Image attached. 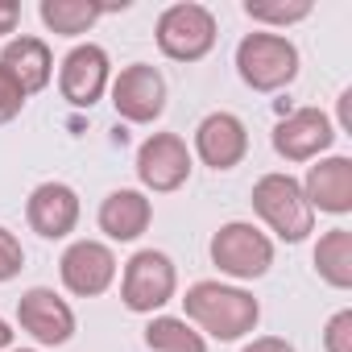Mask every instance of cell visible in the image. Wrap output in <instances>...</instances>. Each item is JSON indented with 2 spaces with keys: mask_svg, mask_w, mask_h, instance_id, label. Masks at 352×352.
I'll use <instances>...</instances> for the list:
<instances>
[{
  "mask_svg": "<svg viewBox=\"0 0 352 352\" xmlns=\"http://www.w3.org/2000/svg\"><path fill=\"white\" fill-rule=\"evenodd\" d=\"M183 307H187V319H195L216 340H241L261 319V307L253 294H245L236 286H220V282H195L187 290Z\"/></svg>",
  "mask_w": 352,
  "mask_h": 352,
  "instance_id": "1",
  "label": "cell"
},
{
  "mask_svg": "<svg viewBox=\"0 0 352 352\" xmlns=\"http://www.w3.org/2000/svg\"><path fill=\"white\" fill-rule=\"evenodd\" d=\"M253 212L282 236V241H307L315 232V208L302 195V183L290 174H265L253 187Z\"/></svg>",
  "mask_w": 352,
  "mask_h": 352,
  "instance_id": "2",
  "label": "cell"
},
{
  "mask_svg": "<svg viewBox=\"0 0 352 352\" xmlns=\"http://www.w3.org/2000/svg\"><path fill=\"white\" fill-rule=\"evenodd\" d=\"M236 71L253 91H278L298 75V50L282 34H249L236 46Z\"/></svg>",
  "mask_w": 352,
  "mask_h": 352,
  "instance_id": "3",
  "label": "cell"
},
{
  "mask_svg": "<svg viewBox=\"0 0 352 352\" xmlns=\"http://www.w3.org/2000/svg\"><path fill=\"white\" fill-rule=\"evenodd\" d=\"M174 286H179V274H174V261L157 249H141L129 257L124 278H120V298L133 315H149L157 307H166L174 298Z\"/></svg>",
  "mask_w": 352,
  "mask_h": 352,
  "instance_id": "4",
  "label": "cell"
},
{
  "mask_svg": "<svg viewBox=\"0 0 352 352\" xmlns=\"http://www.w3.org/2000/svg\"><path fill=\"white\" fill-rule=\"evenodd\" d=\"M157 46L174 63H199L216 46V17L204 5H170L157 17Z\"/></svg>",
  "mask_w": 352,
  "mask_h": 352,
  "instance_id": "5",
  "label": "cell"
},
{
  "mask_svg": "<svg viewBox=\"0 0 352 352\" xmlns=\"http://www.w3.org/2000/svg\"><path fill=\"white\" fill-rule=\"evenodd\" d=\"M212 265H220V274H228V278L249 282V278H261L274 265V245L253 224L232 220L212 236Z\"/></svg>",
  "mask_w": 352,
  "mask_h": 352,
  "instance_id": "6",
  "label": "cell"
},
{
  "mask_svg": "<svg viewBox=\"0 0 352 352\" xmlns=\"http://www.w3.org/2000/svg\"><path fill=\"white\" fill-rule=\"evenodd\" d=\"M191 174V153L179 133H153L137 149V179L149 191H179Z\"/></svg>",
  "mask_w": 352,
  "mask_h": 352,
  "instance_id": "7",
  "label": "cell"
},
{
  "mask_svg": "<svg viewBox=\"0 0 352 352\" xmlns=\"http://www.w3.org/2000/svg\"><path fill=\"white\" fill-rule=\"evenodd\" d=\"M112 104H116V112H120L124 120L149 124V120H157L162 108H166V79H162L153 67H145V63L124 67V71L116 75V83H112Z\"/></svg>",
  "mask_w": 352,
  "mask_h": 352,
  "instance_id": "8",
  "label": "cell"
},
{
  "mask_svg": "<svg viewBox=\"0 0 352 352\" xmlns=\"http://www.w3.org/2000/svg\"><path fill=\"white\" fill-rule=\"evenodd\" d=\"M58 274H63V286L79 298H91V294H104L116 278V257L108 245L100 241H75L63 261H58Z\"/></svg>",
  "mask_w": 352,
  "mask_h": 352,
  "instance_id": "9",
  "label": "cell"
},
{
  "mask_svg": "<svg viewBox=\"0 0 352 352\" xmlns=\"http://www.w3.org/2000/svg\"><path fill=\"white\" fill-rule=\"evenodd\" d=\"M17 319L38 344H50V348H58L75 336V311L46 286H34L17 298Z\"/></svg>",
  "mask_w": 352,
  "mask_h": 352,
  "instance_id": "10",
  "label": "cell"
},
{
  "mask_svg": "<svg viewBox=\"0 0 352 352\" xmlns=\"http://www.w3.org/2000/svg\"><path fill=\"white\" fill-rule=\"evenodd\" d=\"M331 141H336V129H331V120L319 108H298V112L282 116L278 129H274V149L286 162H311Z\"/></svg>",
  "mask_w": 352,
  "mask_h": 352,
  "instance_id": "11",
  "label": "cell"
},
{
  "mask_svg": "<svg viewBox=\"0 0 352 352\" xmlns=\"http://www.w3.org/2000/svg\"><path fill=\"white\" fill-rule=\"evenodd\" d=\"M108 87V54L100 46H75L67 58H63V71H58V91L67 104L75 108H91Z\"/></svg>",
  "mask_w": 352,
  "mask_h": 352,
  "instance_id": "12",
  "label": "cell"
},
{
  "mask_svg": "<svg viewBox=\"0 0 352 352\" xmlns=\"http://www.w3.org/2000/svg\"><path fill=\"white\" fill-rule=\"evenodd\" d=\"M195 153L212 170H232L249 153V133H245V124L232 112H212L195 129Z\"/></svg>",
  "mask_w": 352,
  "mask_h": 352,
  "instance_id": "13",
  "label": "cell"
},
{
  "mask_svg": "<svg viewBox=\"0 0 352 352\" xmlns=\"http://www.w3.org/2000/svg\"><path fill=\"white\" fill-rule=\"evenodd\" d=\"M25 220L38 236L46 241H63L67 232H75L79 224V195L67 183H42L30 204H25Z\"/></svg>",
  "mask_w": 352,
  "mask_h": 352,
  "instance_id": "14",
  "label": "cell"
},
{
  "mask_svg": "<svg viewBox=\"0 0 352 352\" xmlns=\"http://www.w3.org/2000/svg\"><path fill=\"white\" fill-rule=\"evenodd\" d=\"M0 75H5L21 96L42 91L50 83V75H54L50 46L42 38H13L5 50H0Z\"/></svg>",
  "mask_w": 352,
  "mask_h": 352,
  "instance_id": "15",
  "label": "cell"
},
{
  "mask_svg": "<svg viewBox=\"0 0 352 352\" xmlns=\"http://www.w3.org/2000/svg\"><path fill=\"white\" fill-rule=\"evenodd\" d=\"M302 195L319 212H331V216L352 212V162L348 157H323L319 166H311Z\"/></svg>",
  "mask_w": 352,
  "mask_h": 352,
  "instance_id": "16",
  "label": "cell"
},
{
  "mask_svg": "<svg viewBox=\"0 0 352 352\" xmlns=\"http://www.w3.org/2000/svg\"><path fill=\"white\" fill-rule=\"evenodd\" d=\"M153 220V208L141 191H112L100 204V228L112 241H137Z\"/></svg>",
  "mask_w": 352,
  "mask_h": 352,
  "instance_id": "17",
  "label": "cell"
},
{
  "mask_svg": "<svg viewBox=\"0 0 352 352\" xmlns=\"http://www.w3.org/2000/svg\"><path fill=\"white\" fill-rule=\"evenodd\" d=\"M315 270L336 290L352 286V232L348 228H331V232L319 236V245H315Z\"/></svg>",
  "mask_w": 352,
  "mask_h": 352,
  "instance_id": "18",
  "label": "cell"
},
{
  "mask_svg": "<svg viewBox=\"0 0 352 352\" xmlns=\"http://www.w3.org/2000/svg\"><path fill=\"white\" fill-rule=\"evenodd\" d=\"M38 13H42L46 30H54L63 38H75V34L91 30L108 13V5H96V0H42Z\"/></svg>",
  "mask_w": 352,
  "mask_h": 352,
  "instance_id": "19",
  "label": "cell"
},
{
  "mask_svg": "<svg viewBox=\"0 0 352 352\" xmlns=\"http://www.w3.org/2000/svg\"><path fill=\"white\" fill-rule=\"evenodd\" d=\"M145 344L149 352H208L204 336L187 319H174V315H157L145 327Z\"/></svg>",
  "mask_w": 352,
  "mask_h": 352,
  "instance_id": "20",
  "label": "cell"
},
{
  "mask_svg": "<svg viewBox=\"0 0 352 352\" xmlns=\"http://www.w3.org/2000/svg\"><path fill=\"white\" fill-rule=\"evenodd\" d=\"M245 13L253 17V21H274V25H290V21H302L307 13H311V5L307 0H298V5H245Z\"/></svg>",
  "mask_w": 352,
  "mask_h": 352,
  "instance_id": "21",
  "label": "cell"
},
{
  "mask_svg": "<svg viewBox=\"0 0 352 352\" xmlns=\"http://www.w3.org/2000/svg\"><path fill=\"white\" fill-rule=\"evenodd\" d=\"M25 270V253H21V241L9 232V228H0V282H9Z\"/></svg>",
  "mask_w": 352,
  "mask_h": 352,
  "instance_id": "22",
  "label": "cell"
},
{
  "mask_svg": "<svg viewBox=\"0 0 352 352\" xmlns=\"http://www.w3.org/2000/svg\"><path fill=\"white\" fill-rule=\"evenodd\" d=\"M323 344H327V352H352V311L331 315V323L323 331Z\"/></svg>",
  "mask_w": 352,
  "mask_h": 352,
  "instance_id": "23",
  "label": "cell"
},
{
  "mask_svg": "<svg viewBox=\"0 0 352 352\" xmlns=\"http://www.w3.org/2000/svg\"><path fill=\"white\" fill-rule=\"evenodd\" d=\"M25 108V96L5 79V75H0V124H5V120H13L17 112Z\"/></svg>",
  "mask_w": 352,
  "mask_h": 352,
  "instance_id": "24",
  "label": "cell"
},
{
  "mask_svg": "<svg viewBox=\"0 0 352 352\" xmlns=\"http://www.w3.org/2000/svg\"><path fill=\"white\" fill-rule=\"evenodd\" d=\"M241 352H294L286 340H278V336H261V340H253V344H245Z\"/></svg>",
  "mask_w": 352,
  "mask_h": 352,
  "instance_id": "25",
  "label": "cell"
},
{
  "mask_svg": "<svg viewBox=\"0 0 352 352\" xmlns=\"http://www.w3.org/2000/svg\"><path fill=\"white\" fill-rule=\"evenodd\" d=\"M21 21V9L13 0H0V34H13V25Z\"/></svg>",
  "mask_w": 352,
  "mask_h": 352,
  "instance_id": "26",
  "label": "cell"
},
{
  "mask_svg": "<svg viewBox=\"0 0 352 352\" xmlns=\"http://www.w3.org/2000/svg\"><path fill=\"white\" fill-rule=\"evenodd\" d=\"M9 344H13V331H9V323H5V319H0V352H5Z\"/></svg>",
  "mask_w": 352,
  "mask_h": 352,
  "instance_id": "27",
  "label": "cell"
},
{
  "mask_svg": "<svg viewBox=\"0 0 352 352\" xmlns=\"http://www.w3.org/2000/svg\"><path fill=\"white\" fill-rule=\"evenodd\" d=\"M17 352H34V348H17Z\"/></svg>",
  "mask_w": 352,
  "mask_h": 352,
  "instance_id": "28",
  "label": "cell"
}]
</instances>
